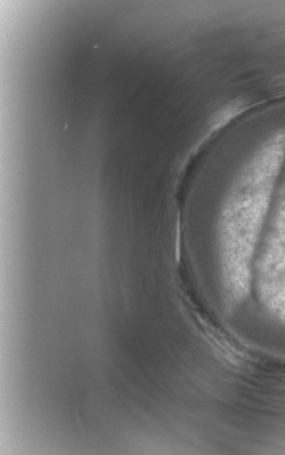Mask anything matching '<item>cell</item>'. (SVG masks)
I'll return each instance as SVG.
<instances>
[{"label":"cell","instance_id":"cell-1","mask_svg":"<svg viewBox=\"0 0 285 455\" xmlns=\"http://www.w3.org/2000/svg\"><path fill=\"white\" fill-rule=\"evenodd\" d=\"M285 162V131L267 138L240 171L223 204L218 246L227 307L250 290L251 264L259 245Z\"/></svg>","mask_w":285,"mask_h":455}]
</instances>
